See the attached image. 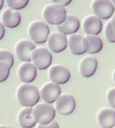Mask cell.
I'll return each instance as SVG.
<instances>
[{
	"label": "cell",
	"instance_id": "1",
	"mask_svg": "<svg viewBox=\"0 0 115 128\" xmlns=\"http://www.w3.org/2000/svg\"><path fill=\"white\" fill-rule=\"evenodd\" d=\"M16 96L21 105L28 108L35 106L40 98L39 90L35 86L26 83L19 86L17 90Z\"/></svg>",
	"mask_w": 115,
	"mask_h": 128
},
{
	"label": "cell",
	"instance_id": "29",
	"mask_svg": "<svg viewBox=\"0 0 115 128\" xmlns=\"http://www.w3.org/2000/svg\"><path fill=\"white\" fill-rule=\"evenodd\" d=\"M110 25H111L112 29H113V31L115 32V13L112 16V19L110 21Z\"/></svg>",
	"mask_w": 115,
	"mask_h": 128
},
{
	"label": "cell",
	"instance_id": "15",
	"mask_svg": "<svg viewBox=\"0 0 115 128\" xmlns=\"http://www.w3.org/2000/svg\"><path fill=\"white\" fill-rule=\"evenodd\" d=\"M80 28V22L76 16L67 15L65 20L60 25L57 26L58 31L63 34H73Z\"/></svg>",
	"mask_w": 115,
	"mask_h": 128
},
{
	"label": "cell",
	"instance_id": "10",
	"mask_svg": "<svg viewBox=\"0 0 115 128\" xmlns=\"http://www.w3.org/2000/svg\"><path fill=\"white\" fill-rule=\"evenodd\" d=\"M67 46L73 54L81 55L87 52L88 43L85 38L80 34H71L67 39Z\"/></svg>",
	"mask_w": 115,
	"mask_h": 128
},
{
	"label": "cell",
	"instance_id": "25",
	"mask_svg": "<svg viewBox=\"0 0 115 128\" xmlns=\"http://www.w3.org/2000/svg\"><path fill=\"white\" fill-rule=\"evenodd\" d=\"M106 98L108 104L111 107H113L115 108V87L114 88H111L107 91L106 94Z\"/></svg>",
	"mask_w": 115,
	"mask_h": 128
},
{
	"label": "cell",
	"instance_id": "8",
	"mask_svg": "<svg viewBox=\"0 0 115 128\" xmlns=\"http://www.w3.org/2000/svg\"><path fill=\"white\" fill-rule=\"evenodd\" d=\"M76 108V101L73 96L67 94H60L55 101V111L61 115H69Z\"/></svg>",
	"mask_w": 115,
	"mask_h": 128
},
{
	"label": "cell",
	"instance_id": "30",
	"mask_svg": "<svg viewBox=\"0 0 115 128\" xmlns=\"http://www.w3.org/2000/svg\"><path fill=\"white\" fill-rule=\"evenodd\" d=\"M4 0H0V10H1V8H3V6H4Z\"/></svg>",
	"mask_w": 115,
	"mask_h": 128
},
{
	"label": "cell",
	"instance_id": "26",
	"mask_svg": "<svg viewBox=\"0 0 115 128\" xmlns=\"http://www.w3.org/2000/svg\"><path fill=\"white\" fill-rule=\"evenodd\" d=\"M36 128H59V126H58L57 122L53 121L52 122H50L49 124H46V125L38 124Z\"/></svg>",
	"mask_w": 115,
	"mask_h": 128
},
{
	"label": "cell",
	"instance_id": "2",
	"mask_svg": "<svg viewBox=\"0 0 115 128\" xmlns=\"http://www.w3.org/2000/svg\"><path fill=\"white\" fill-rule=\"evenodd\" d=\"M32 115L36 123L46 125L54 121L55 117V109L49 104H37L34 108H32Z\"/></svg>",
	"mask_w": 115,
	"mask_h": 128
},
{
	"label": "cell",
	"instance_id": "11",
	"mask_svg": "<svg viewBox=\"0 0 115 128\" xmlns=\"http://www.w3.org/2000/svg\"><path fill=\"white\" fill-rule=\"evenodd\" d=\"M47 44L54 53H60L65 50L67 46V39L65 34L60 32H53L47 39Z\"/></svg>",
	"mask_w": 115,
	"mask_h": 128
},
{
	"label": "cell",
	"instance_id": "27",
	"mask_svg": "<svg viewBox=\"0 0 115 128\" xmlns=\"http://www.w3.org/2000/svg\"><path fill=\"white\" fill-rule=\"evenodd\" d=\"M71 2H72V0H53L54 4H57L58 6H61V7H63V8L64 6L68 5Z\"/></svg>",
	"mask_w": 115,
	"mask_h": 128
},
{
	"label": "cell",
	"instance_id": "33",
	"mask_svg": "<svg viewBox=\"0 0 115 128\" xmlns=\"http://www.w3.org/2000/svg\"><path fill=\"white\" fill-rule=\"evenodd\" d=\"M112 2H113V4H115V0H113V1H112Z\"/></svg>",
	"mask_w": 115,
	"mask_h": 128
},
{
	"label": "cell",
	"instance_id": "3",
	"mask_svg": "<svg viewBox=\"0 0 115 128\" xmlns=\"http://www.w3.org/2000/svg\"><path fill=\"white\" fill-rule=\"evenodd\" d=\"M42 15L45 22L51 25H60L67 16L65 8L57 4H48L43 9Z\"/></svg>",
	"mask_w": 115,
	"mask_h": 128
},
{
	"label": "cell",
	"instance_id": "7",
	"mask_svg": "<svg viewBox=\"0 0 115 128\" xmlns=\"http://www.w3.org/2000/svg\"><path fill=\"white\" fill-rule=\"evenodd\" d=\"M61 94V89L58 84L47 82L44 84L40 90V96L46 104H53Z\"/></svg>",
	"mask_w": 115,
	"mask_h": 128
},
{
	"label": "cell",
	"instance_id": "24",
	"mask_svg": "<svg viewBox=\"0 0 115 128\" xmlns=\"http://www.w3.org/2000/svg\"><path fill=\"white\" fill-rule=\"evenodd\" d=\"M104 36L106 40L110 43H115V32L111 27L110 22L105 25L104 27Z\"/></svg>",
	"mask_w": 115,
	"mask_h": 128
},
{
	"label": "cell",
	"instance_id": "31",
	"mask_svg": "<svg viewBox=\"0 0 115 128\" xmlns=\"http://www.w3.org/2000/svg\"><path fill=\"white\" fill-rule=\"evenodd\" d=\"M113 80L114 83H115V70H114L113 72Z\"/></svg>",
	"mask_w": 115,
	"mask_h": 128
},
{
	"label": "cell",
	"instance_id": "16",
	"mask_svg": "<svg viewBox=\"0 0 115 128\" xmlns=\"http://www.w3.org/2000/svg\"><path fill=\"white\" fill-rule=\"evenodd\" d=\"M97 60L92 56L84 57L79 64V72L84 77H90L95 74L97 69Z\"/></svg>",
	"mask_w": 115,
	"mask_h": 128
},
{
	"label": "cell",
	"instance_id": "32",
	"mask_svg": "<svg viewBox=\"0 0 115 128\" xmlns=\"http://www.w3.org/2000/svg\"><path fill=\"white\" fill-rule=\"evenodd\" d=\"M0 128H10L9 126H0Z\"/></svg>",
	"mask_w": 115,
	"mask_h": 128
},
{
	"label": "cell",
	"instance_id": "12",
	"mask_svg": "<svg viewBox=\"0 0 115 128\" xmlns=\"http://www.w3.org/2000/svg\"><path fill=\"white\" fill-rule=\"evenodd\" d=\"M49 77L52 82L58 84V85H63L67 83L69 80L71 74L69 71L63 66L56 65L52 66L49 70Z\"/></svg>",
	"mask_w": 115,
	"mask_h": 128
},
{
	"label": "cell",
	"instance_id": "5",
	"mask_svg": "<svg viewBox=\"0 0 115 128\" xmlns=\"http://www.w3.org/2000/svg\"><path fill=\"white\" fill-rule=\"evenodd\" d=\"M31 61L36 69L45 70L51 65L53 57L45 48H35L31 53Z\"/></svg>",
	"mask_w": 115,
	"mask_h": 128
},
{
	"label": "cell",
	"instance_id": "19",
	"mask_svg": "<svg viewBox=\"0 0 115 128\" xmlns=\"http://www.w3.org/2000/svg\"><path fill=\"white\" fill-rule=\"evenodd\" d=\"M17 122L22 128H32L35 126L36 122L32 115V108L25 107L17 114Z\"/></svg>",
	"mask_w": 115,
	"mask_h": 128
},
{
	"label": "cell",
	"instance_id": "6",
	"mask_svg": "<svg viewBox=\"0 0 115 128\" xmlns=\"http://www.w3.org/2000/svg\"><path fill=\"white\" fill-rule=\"evenodd\" d=\"M91 8L95 16L99 19H108L114 12V7L110 1L95 0L91 4Z\"/></svg>",
	"mask_w": 115,
	"mask_h": 128
},
{
	"label": "cell",
	"instance_id": "18",
	"mask_svg": "<svg viewBox=\"0 0 115 128\" xmlns=\"http://www.w3.org/2000/svg\"><path fill=\"white\" fill-rule=\"evenodd\" d=\"M1 20L4 27L16 28L21 23V15L17 11L8 8L3 12Z\"/></svg>",
	"mask_w": 115,
	"mask_h": 128
},
{
	"label": "cell",
	"instance_id": "28",
	"mask_svg": "<svg viewBox=\"0 0 115 128\" xmlns=\"http://www.w3.org/2000/svg\"><path fill=\"white\" fill-rule=\"evenodd\" d=\"M4 34H5V28L4 26V25L0 22V40L4 37Z\"/></svg>",
	"mask_w": 115,
	"mask_h": 128
},
{
	"label": "cell",
	"instance_id": "20",
	"mask_svg": "<svg viewBox=\"0 0 115 128\" xmlns=\"http://www.w3.org/2000/svg\"><path fill=\"white\" fill-rule=\"evenodd\" d=\"M85 38L88 43L87 52L89 54H97L102 49L103 42L99 37H98L97 36L86 34V36H85Z\"/></svg>",
	"mask_w": 115,
	"mask_h": 128
},
{
	"label": "cell",
	"instance_id": "4",
	"mask_svg": "<svg viewBox=\"0 0 115 128\" xmlns=\"http://www.w3.org/2000/svg\"><path fill=\"white\" fill-rule=\"evenodd\" d=\"M28 36L35 44H44L49 36V28L44 22L35 21L29 26Z\"/></svg>",
	"mask_w": 115,
	"mask_h": 128
},
{
	"label": "cell",
	"instance_id": "23",
	"mask_svg": "<svg viewBox=\"0 0 115 128\" xmlns=\"http://www.w3.org/2000/svg\"><path fill=\"white\" fill-rule=\"evenodd\" d=\"M10 72V68L6 62L0 61V82H4L8 79Z\"/></svg>",
	"mask_w": 115,
	"mask_h": 128
},
{
	"label": "cell",
	"instance_id": "9",
	"mask_svg": "<svg viewBox=\"0 0 115 128\" xmlns=\"http://www.w3.org/2000/svg\"><path fill=\"white\" fill-rule=\"evenodd\" d=\"M35 48V45L31 41L22 40L15 45V53L19 60L23 62H31V53Z\"/></svg>",
	"mask_w": 115,
	"mask_h": 128
},
{
	"label": "cell",
	"instance_id": "21",
	"mask_svg": "<svg viewBox=\"0 0 115 128\" xmlns=\"http://www.w3.org/2000/svg\"><path fill=\"white\" fill-rule=\"evenodd\" d=\"M6 4L13 10H21L23 9L28 4V0H6Z\"/></svg>",
	"mask_w": 115,
	"mask_h": 128
},
{
	"label": "cell",
	"instance_id": "34",
	"mask_svg": "<svg viewBox=\"0 0 115 128\" xmlns=\"http://www.w3.org/2000/svg\"><path fill=\"white\" fill-rule=\"evenodd\" d=\"M113 128H115V126H113Z\"/></svg>",
	"mask_w": 115,
	"mask_h": 128
},
{
	"label": "cell",
	"instance_id": "13",
	"mask_svg": "<svg viewBox=\"0 0 115 128\" xmlns=\"http://www.w3.org/2000/svg\"><path fill=\"white\" fill-rule=\"evenodd\" d=\"M36 68L31 62L21 63L17 68V76L23 83L30 84L36 77Z\"/></svg>",
	"mask_w": 115,
	"mask_h": 128
},
{
	"label": "cell",
	"instance_id": "22",
	"mask_svg": "<svg viewBox=\"0 0 115 128\" xmlns=\"http://www.w3.org/2000/svg\"><path fill=\"white\" fill-rule=\"evenodd\" d=\"M0 61L6 62L10 68H13L14 64V58L9 51L4 50V49H0Z\"/></svg>",
	"mask_w": 115,
	"mask_h": 128
},
{
	"label": "cell",
	"instance_id": "14",
	"mask_svg": "<svg viewBox=\"0 0 115 128\" xmlns=\"http://www.w3.org/2000/svg\"><path fill=\"white\" fill-rule=\"evenodd\" d=\"M82 28L86 34L97 36L102 30V22L99 18L94 15L87 16L83 20Z\"/></svg>",
	"mask_w": 115,
	"mask_h": 128
},
{
	"label": "cell",
	"instance_id": "17",
	"mask_svg": "<svg viewBox=\"0 0 115 128\" xmlns=\"http://www.w3.org/2000/svg\"><path fill=\"white\" fill-rule=\"evenodd\" d=\"M97 122L103 128H113L115 126V112L110 108H102L97 113Z\"/></svg>",
	"mask_w": 115,
	"mask_h": 128
}]
</instances>
